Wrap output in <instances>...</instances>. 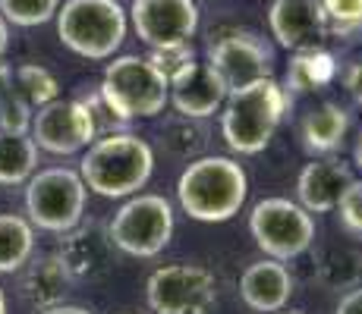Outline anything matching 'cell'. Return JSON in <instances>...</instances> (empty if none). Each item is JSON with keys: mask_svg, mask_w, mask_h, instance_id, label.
<instances>
[{"mask_svg": "<svg viewBox=\"0 0 362 314\" xmlns=\"http://www.w3.org/2000/svg\"><path fill=\"white\" fill-rule=\"evenodd\" d=\"M249 198V176L240 160L205 155L186 164L177 179V201L199 223H227Z\"/></svg>", "mask_w": 362, "mask_h": 314, "instance_id": "cell-1", "label": "cell"}, {"mask_svg": "<svg viewBox=\"0 0 362 314\" xmlns=\"http://www.w3.org/2000/svg\"><path fill=\"white\" fill-rule=\"evenodd\" d=\"M155 173V151L132 132H104L86 148L79 176L88 192L101 198H129Z\"/></svg>", "mask_w": 362, "mask_h": 314, "instance_id": "cell-2", "label": "cell"}, {"mask_svg": "<svg viewBox=\"0 0 362 314\" xmlns=\"http://www.w3.org/2000/svg\"><path fill=\"white\" fill-rule=\"evenodd\" d=\"M287 104L290 97L274 76L227 92L221 107V135L227 148L233 155H262L287 114Z\"/></svg>", "mask_w": 362, "mask_h": 314, "instance_id": "cell-3", "label": "cell"}, {"mask_svg": "<svg viewBox=\"0 0 362 314\" xmlns=\"http://www.w3.org/2000/svg\"><path fill=\"white\" fill-rule=\"evenodd\" d=\"M98 97L120 123L151 120L161 116L170 104V85L145 57L123 54V57H110L104 66Z\"/></svg>", "mask_w": 362, "mask_h": 314, "instance_id": "cell-4", "label": "cell"}, {"mask_svg": "<svg viewBox=\"0 0 362 314\" xmlns=\"http://www.w3.org/2000/svg\"><path fill=\"white\" fill-rule=\"evenodd\" d=\"M54 19L60 44L86 60H110L129 32V16L117 0H66Z\"/></svg>", "mask_w": 362, "mask_h": 314, "instance_id": "cell-5", "label": "cell"}, {"mask_svg": "<svg viewBox=\"0 0 362 314\" xmlns=\"http://www.w3.org/2000/svg\"><path fill=\"white\" fill-rule=\"evenodd\" d=\"M88 188L82 183L79 170L69 167H47L32 173L25 183V214L29 223L45 233L64 236L73 227H79L86 217Z\"/></svg>", "mask_w": 362, "mask_h": 314, "instance_id": "cell-6", "label": "cell"}, {"mask_svg": "<svg viewBox=\"0 0 362 314\" xmlns=\"http://www.w3.org/2000/svg\"><path fill=\"white\" fill-rule=\"evenodd\" d=\"M173 207L164 195L139 192L129 195L120 205V211L110 217L107 233L114 248L132 258H155L170 246L173 239Z\"/></svg>", "mask_w": 362, "mask_h": 314, "instance_id": "cell-7", "label": "cell"}, {"mask_svg": "<svg viewBox=\"0 0 362 314\" xmlns=\"http://www.w3.org/2000/svg\"><path fill=\"white\" fill-rule=\"evenodd\" d=\"M249 233L264 258L293 261L305 255L315 242V220L299 201L290 198H262L249 214Z\"/></svg>", "mask_w": 362, "mask_h": 314, "instance_id": "cell-8", "label": "cell"}, {"mask_svg": "<svg viewBox=\"0 0 362 314\" xmlns=\"http://www.w3.org/2000/svg\"><path fill=\"white\" fill-rule=\"evenodd\" d=\"M155 314H208L218 305V280L202 264H167L145 283Z\"/></svg>", "mask_w": 362, "mask_h": 314, "instance_id": "cell-9", "label": "cell"}, {"mask_svg": "<svg viewBox=\"0 0 362 314\" xmlns=\"http://www.w3.org/2000/svg\"><path fill=\"white\" fill-rule=\"evenodd\" d=\"M32 142L47 155H76L98 138V123L79 97H57L32 114Z\"/></svg>", "mask_w": 362, "mask_h": 314, "instance_id": "cell-10", "label": "cell"}, {"mask_svg": "<svg viewBox=\"0 0 362 314\" xmlns=\"http://www.w3.org/2000/svg\"><path fill=\"white\" fill-rule=\"evenodd\" d=\"M205 63L224 79L227 92H233V88H243L249 82L271 79V73H274V47L259 32L227 29L208 44Z\"/></svg>", "mask_w": 362, "mask_h": 314, "instance_id": "cell-11", "label": "cell"}, {"mask_svg": "<svg viewBox=\"0 0 362 314\" xmlns=\"http://www.w3.org/2000/svg\"><path fill=\"white\" fill-rule=\"evenodd\" d=\"M129 25L148 51L173 44H189L199 32L196 0H132Z\"/></svg>", "mask_w": 362, "mask_h": 314, "instance_id": "cell-12", "label": "cell"}, {"mask_svg": "<svg viewBox=\"0 0 362 314\" xmlns=\"http://www.w3.org/2000/svg\"><path fill=\"white\" fill-rule=\"evenodd\" d=\"M60 261L73 283H95L114 264V242H110L107 227L98 220H82L60 239Z\"/></svg>", "mask_w": 362, "mask_h": 314, "instance_id": "cell-13", "label": "cell"}, {"mask_svg": "<svg viewBox=\"0 0 362 314\" xmlns=\"http://www.w3.org/2000/svg\"><path fill=\"white\" fill-rule=\"evenodd\" d=\"M271 38L287 51H318L328 41V19L318 0H274L268 10Z\"/></svg>", "mask_w": 362, "mask_h": 314, "instance_id": "cell-14", "label": "cell"}, {"mask_svg": "<svg viewBox=\"0 0 362 314\" xmlns=\"http://www.w3.org/2000/svg\"><path fill=\"white\" fill-rule=\"evenodd\" d=\"M353 170L350 164H344L340 157L325 155L315 157L312 164L303 167L296 179V195H299V205L305 207L309 214H328L337 207L340 195L346 192V186L353 183Z\"/></svg>", "mask_w": 362, "mask_h": 314, "instance_id": "cell-15", "label": "cell"}, {"mask_svg": "<svg viewBox=\"0 0 362 314\" xmlns=\"http://www.w3.org/2000/svg\"><path fill=\"white\" fill-rule=\"evenodd\" d=\"M240 296L243 302L259 314L284 311V305L293 296V274L287 270L284 261L274 258H262V261L249 264L240 277Z\"/></svg>", "mask_w": 362, "mask_h": 314, "instance_id": "cell-16", "label": "cell"}, {"mask_svg": "<svg viewBox=\"0 0 362 314\" xmlns=\"http://www.w3.org/2000/svg\"><path fill=\"white\" fill-rule=\"evenodd\" d=\"M227 101V85L208 63H196L177 85H170V107L180 116L192 120H208L214 116Z\"/></svg>", "mask_w": 362, "mask_h": 314, "instance_id": "cell-17", "label": "cell"}, {"mask_svg": "<svg viewBox=\"0 0 362 314\" xmlns=\"http://www.w3.org/2000/svg\"><path fill=\"white\" fill-rule=\"evenodd\" d=\"M69 286L73 280H69L60 255H38L25 261V270L19 277V296L35 311H45L54 305H64Z\"/></svg>", "mask_w": 362, "mask_h": 314, "instance_id": "cell-18", "label": "cell"}, {"mask_svg": "<svg viewBox=\"0 0 362 314\" xmlns=\"http://www.w3.org/2000/svg\"><path fill=\"white\" fill-rule=\"evenodd\" d=\"M346 132H350V114H346L340 104H322V107L309 110L303 120V145L309 155L325 157L340 151Z\"/></svg>", "mask_w": 362, "mask_h": 314, "instance_id": "cell-19", "label": "cell"}, {"mask_svg": "<svg viewBox=\"0 0 362 314\" xmlns=\"http://www.w3.org/2000/svg\"><path fill=\"white\" fill-rule=\"evenodd\" d=\"M38 170V145L32 135L0 132V186H25Z\"/></svg>", "mask_w": 362, "mask_h": 314, "instance_id": "cell-20", "label": "cell"}, {"mask_svg": "<svg viewBox=\"0 0 362 314\" xmlns=\"http://www.w3.org/2000/svg\"><path fill=\"white\" fill-rule=\"evenodd\" d=\"M331 79H334V57L318 47V51H299L296 57L290 60L287 79H284L281 88L287 92V97L309 95V92L325 88Z\"/></svg>", "mask_w": 362, "mask_h": 314, "instance_id": "cell-21", "label": "cell"}, {"mask_svg": "<svg viewBox=\"0 0 362 314\" xmlns=\"http://www.w3.org/2000/svg\"><path fill=\"white\" fill-rule=\"evenodd\" d=\"M35 251V227L19 214H0V274L25 267Z\"/></svg>", "mask_w": 362, "mask_h": 314, "instance_id": "cell-22", "label": "cell"}, {"mask_svg": "<svg viewBox=\"0 0 362 314\" xmlns=\"http://www.w3.org/2000/svg\"><path fill=\"white\" fill-rule=\"evenodd\" d=\"M161 145H164L167 155L183 157V160H196L202 155V148L208 145L205 120H192V116L173 114L170 120H164Z\"/></svg>", "mask_w": 362, "mask_h": 314, "instance_id": "cell-23", "label": "cell"}, {"mask_svg": "<svg viewBox=\"0 0 362 314\" xmlns=\"http://www.w3.org/2000/svg\"><path fill=\"white\" fill-rule=\"evenodd\" d=\"M13 82H16L19 95L25 97V104H29L32 110L45 107V104L60 97V82L54 79L51 69L38 66V63H25V66L13 69Z\"/></svg>", "mask_w": 362, "mask_h": 314, "instance_id": "cell-24", "label": "cell"}, {"mask_svg": "<svg viewBox=\"0 0 362 314\" xmlns=\"http://www.w3.org/2000/svg\"><path fill=\"white\" fill-rule=\"evenodd\" d=\"M60 0H0V16L19 29H35L57 16Z\"/></svg>", "mask_w": 362, "mask_h": 314, "instance_id": "cell-25", "label": "cell"}, {"mask_svg": "<svg viewBox=\"0 0 362 314\" xmlns=\"http://www.w3.org/2000/svg\"><path fill=\"white\" fill-rule=\"evenodd\" d=\"M151 66L158 69V73L167 79V85H177L180 79H183L186 73H189L192 66H196V51H192V44H173V47H158V51H151L148 57Z\"/></svg>", "mask_w": 362, "mask_h": 314, "instance_id": "cell-26", "label": "cell"}, {"mask_svg": "<svg viewBox=\"0 0 362 314\" xmlns=\"http://www.w3.org/2000/svg\"><path fill=\"white\" fill-rule=\"evenodd\" d=\"M328 19V35H350L362 29V0H318Z\"/></svg>", "mask_w": 362, "mask_h": 314, "instance_id": "cell-27", "label": "cell"}, {"mask_svg": "<svg viewBox=\"0 0 362 314\" xmlns=\"http://www.w3.org/2000/svg\"><path fill=\"white\" fill-rule=\"evenodd\" d=\"M337 223L350 239H362V179H353L337 201Z\"/></svg>", "mask_w": 362, "mask_h": 314, "instance_id": "cell-28", "label": "cell"}, {"mask_svg": "<svg viewBox=\"0 0 362 314\" xmlns=\"http://www.w3.org/2000/svg\"><path fill=\"white\" fill-rule=\"evenodd\" d=\"M344 88L356 104H362V57H356L344 69Z\"/></svg>", "mask_w": 362, "mask_h": 314, "instance_id": "cell-29", "label": "cell"}, {"mask_svg": "<svg viewBox=\"0 0 362 314\" xmlns=\"http://www.w3.org/2000/svg\"><path fill=\"white\" fill-rule=\"evenodd\" d=\"M334 314H362V286H353L346 296H340Z\"/></svg>", "mask_w": 362, "mask_h": 314, "instance_id": "cell-30", "label": "cell"}, {"mask_svg": "<svg viewBox=\"0 0 362 314\" xmlns=\"http://www.w3.org/2000/svg\"><path fill=\"white\" fill-rule=\"evenodd\" d=\"M38 314H92L88 308H82V305H54V308H45V311H38Z\"/></svg>", "mask_w": 362, "mask_h": 314, "instance_id": "cell-31", "label": "cell"}, {"mask_svg": "<svg viewBox=\"0 0 362 314\" xmlns=\"http://www.w3.org/2000/svg\"><path fill=\"white\" fill-rule=\"evenodd\" d=\"M6 47H10V23H6V19L0 16V60H4Z\"/></svg>", "mask_w": 362, "mask_h": 314, "instance_id": "cell-32", "label": "cell"}, {"mask_svg": "<svg viewBox=\"0 0 362 314\" xmlns=\"http://www.w3.org/2000/svg\"><path fill=\"white\" fill-rule=\"evenodd\" d=\"M353 160H356V167L362 170V129H359V138H356V148H353Z\"/></svg>", "mask_w": 362, "mask_h": 314, "instance_id": "cell-33", "label": "cell"}, {"mask_svg": "<svg viewBox=\"0 0 362 314\" xmlns=\"http://www.w3.org/2000/svg\"><path fill=\"white\" fill-rule=\"evenodd\" d=\"M0 314H6V296H4V289H0Z\"/></svg>", "mask_w": 362, "mask_h": 314, "instance_id": "cell-34", "label": "cell"}, {"mask_svg": "<svg viewBox=\"0 0 362 314\" xmlns=\"http://www.w3.org/2000/svg\"><path fill=\"white\" fill-rule=\"evenodd\" d=\"M274 314H299V311H274Z\"/></svg>", "mask_w": 362, "mask_h": 314, "instance_id": "cell-35", "label": "cell"}]
</instances>
